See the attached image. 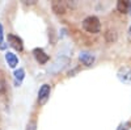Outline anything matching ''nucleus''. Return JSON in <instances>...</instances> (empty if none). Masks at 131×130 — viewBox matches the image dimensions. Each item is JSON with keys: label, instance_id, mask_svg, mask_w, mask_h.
I'll return each mask as SVG.
<instances>
[{"label": "nucleus", "instance_id": "nucleus-1", "mask_svg": "<svg viewBox=\"0 0 131 130\" xmlns=\"http://www.w3.org/2000/svg\"><path fill=\"white\" fill-rule=\"evenodd\" d=\"M83 28L88 32V33L96 34V33H98V32H100V29H101L100 20H98L96 16L86 17V18L83 21Z\"/></svg>", "mask_w": 131, "mask_h": 130}, {"label": "nucleus", "instance_id": "nucleus-2", "mask_svg": "<svg viewBox=\"0 0 131 130\" xmlns=\"http://www.w3.org/2000/svg\"><path fill=\"white\" fill-rule=\"evenodd\" d=\"M117 76H118V79L121 80L122 83L131 84V68L127 67V66L121 67L118 70V72H117Z\"/></svg>", "mask_w": 131, "mask_h": 130}, {"label": "nucleus", "instance_id": "nucleus-3", "mask_svg": "<svg viewBox=\"0 0 131 130\" xmlns=\"http://www.w3.org/2000/svg\"><path fill=\"white\" fill-rule=\"evenodd\" d=\"M8 41H9V45L12 46L15 50H17V51H23V49H24L23 39H21L18 36H15V34H8Z\"/></svg>", "mask_w": 131, "mask_h": 130}, {"label": "nucleus", "instance_id": "nucleus-4", "mask_svg": "<svg viewBox=\"0 0 131 130\" xmlns=\"http://www.w3.org/2000/svg\"><path fill=\"white\" fill-rule=\"evenodd\" d=\"M33 54H34V58L37 59V62L41 63V64H45V63L49 61V55H47V54L43 51L42 49H39V47H37V49L33 50Z\"/></svg>", "mask_w": 131, "mask_h": 130}, {"label": "nucleus", "instance_id": "nucleus-5", "mask_svg": "<svg viewBox=\"0 0 131 130\" xmlns=\"http://www.w3.org/2000/svg\"><path fill=\"white\" fill-rule=\"evenodd\" d=\"M49 96H50V85L49 84H43L39 88V92H38V100L41 103H43Z\"/></svg>", "mask_w": 131, "mask_h": 130}, {"label": "nucleus", "instance_id": "nucleus-6", "mask_svg": "<svg viewBox=\"0 0 131 130\" xmlns=\"http://www.w3.org/2000/svg\"><path fill=\"white\" fill-rule=\"evenodd\" d=\"M130 8H131V3L128 0H119L117 3V9L122 13H127L130 11Z\"/></svg>", "mask_w": 131, "mask_h": 130}, {"label": "nucleus", "instance_id": "nucleus-7", "mask_svg": "<svg viewBox=\"0 0 131 130\" xmlns=\"http://www.w3.org/2000/svg\"><path fill=\"white\" fill-rule=\"evenodd\" d=\"M5 59H7V62H8V64H9V67H16L17 66V63H18V59H17V57L13 53H10V51H7L5 53Z\"/></svg>", "mask_w": 131, "mask_h": 130}, {"label": "nucleus", "instance_id": "nucleus-8", "mask_svg": "<svg viewBox=\"0 0 131 130\" xmlns=\"http://www.w3.org/2000/svg\"><path fill=\"white\" fill-rule=\"evenodd\" d=\"M79 58H80V61L85 64V66H91V64L93 63V61H94V58L88 53H81Z\"/></svg>", "mask_w": 131, "mask_h": 130}, {"label": "nucleus", "instance_id": "nucleus-9", "mask_svg": "<svg viewBox=\"0 0 131 130\" xmlns=\"http://www.w3.org/2000/svg\"><path fill=\"white\" fill-rule=\"evenodd\" d=\"M24 74H25V72H24V70H23V68H20L18 71H16V72H15V78H16V79H18V82H21V80L24 79Z\"/></svg>", "mask_w": 131, "mask_h": 130}, {"label": "nucleus", "instance_id": "nucleus-10", "mask_svg": "<svg viewBox=\"0 0 131 130\" xmlns=\"http://www.w3.org/2000/svg\"><path fill=\"white\" fill-rule=\"evenodd\" d=\"M0 43H3V26L0 25Z\"/></svg>", "mask_w": 131, "mask_h": 130}, {"label": "nucleus", "instance_id": "nucleus-11", "mask_svg": "<svg viewBox=\"0 0 131 130\" xmlns=\"http://www.w3.org/2000/svg\"><path fill=\"white\" fill-rule=\"evenodd\" d=\"M128 37H130V39H131V28H130V33H128Z\"/></svg>", "mask_w": 131, "mask_h": 130}]
</instances>
